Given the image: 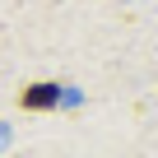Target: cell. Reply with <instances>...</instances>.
Listing matches in <instances>:
<instances>
[{
  "label": "cell",
  "instance_id": "1",
  "mask_svg": "<svg viewBox=\"0 0 158 158\" xmlns=\"http://www.w3.org/2000/svg\"><path fill=\"white\" fill-rule=\"evenodd\" d=\"M56 102H60V89H56V84H33V89H23V107L47 112V107H56Z\"/></svg>",
  "mask_w": 158,
  "mask_h": 158
}]
</instances>
